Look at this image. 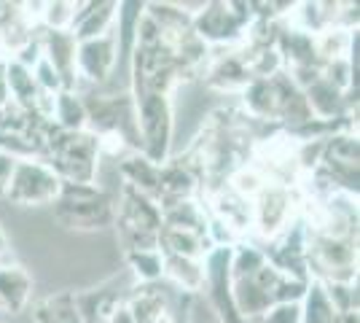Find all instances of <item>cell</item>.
Returning a JSON list of instances; mask_svg holds the SVG:
<instances>
[{
	"instance_id": "cell-1",
	"label": "cell",
	"mask_w": 360,
	"mask_h": 323,
	"mask_svg": "<svg viewBox=\"0 0 360 323\" xmlns=\"http://www.w3.org/2000/svg\"><path fill=\"white\" fill-rule=\"evenodd\" d=\"M54 224L68 232H103L116 221V194L97 184H62L51 205Z\"/></svg>"
},
{
	"instance_id": "cell-2",
	"label": "cell",
	"mask_w": 360,
	"mask_h": 323,
	"mask_svg": "<svg viewBox=\"0 0 360 323\" xmlns=\"http://www.w3.org/2000/svg\"><path fill=\"white\" fill-rule=\"evenodd\" d=\"M44 159L60 175L62 184H97L100 175V140L89 129L62 132L54 124L44 140Z\"/></svg>"
},
{
	"instance_id": "cell-3",
	"label": "cell",
	"mask_w": 360,
	"mask_h": 323,
	"mask_svg": "<svg viewBox=\"0 0 360 323\" xmlns=\"http://www.w3.org/2000/svg\"><path fill=\"white\" fill-rule=\"evenodd\" d=\"M116 237L121 253L127 251H153L159 248L162 208L153 197L140 194L132 186H119L116 194Z\"/></svg>"
},
{
	"instance_id": "cell-4",
	"label": "cell",
	"mask_w": 360,
	"mask_h": 323,
	"mask_svg": "<svg viewBox=\"0 0 360 323\" xmlns=\"http://www.w3.org/2000/svg\"><path fill=\"white\" fill-rule=\"evenodd\" d=\"M132 103H135V127L137 140H140V154L162 167L172 156V138H175V106H172V97H167V94H140V97H132Z\"/></svg>"
},
{
	"instance_id": "cell-5",
	"label": "cell",
	"mask_w": 360,
	"mask_h": 323,
	"mask_svg": "<svg viewBox=\"0 0 360 323\" xmlns=\"http://www.w3.org/2000/svg\"><path fill=\"white\" fill-rule=\"evenodd\" d=\"M253 22L250 3H202L194 14L191 30L210 49H240L245 44L248 25Z\"/></svg>"
},
{
	"instance_id": "cell-6",
	"label": "cell",
	"mask_w": 360,
	"mask_h": 323,
	"mask_svg": "<svg viewBox=\"0 0 360 323\" xmlns=\"http://www.w3.org/2000/svg\"><path fill=\"white\" fill-rule=\"evenodd\" d=\"M62 181L44 159H16L3 197L16 208H46L60 197Z\"/></svg>"
},
{
	"instance_id": "cell-7",
	"label": "cell",
	"mask_w": 360,
	"mask_h": 323,
	"mask_svg": "<svg viewBox=\"0 0 360 323\" xmlns=\"http://www.w3.org/2000/svg\"><path fill=\"white\" fill-rule=\"evenodd\" d=\"M301 197L299 186L288 189V186L269 184L250 205H253V232L261 234L266 243L274 240L288 224L301 213Z\"/></svg>"
},
{
	"instance_id": "cell-8",
	"label": "cell",
	"mask_w": 360,
	"mask_h": 323,
	"mask_svg": "<svg viewBox=\"0 0 360 323\" xmlns=\"http://www.w3.org/2000/svg\"><path fill=\"white\" fill-rule=\"evenodd\" d=\"M202 267L205 293L215 323H250L248 318H242L231 299V248H210L202 259Z\"/></svg>"
},
{
	"instance_id": "cell-9",
	"label": "cell",
	"mask_w": 360,
	"mask_h": 323,
	"mask_svg": "<svg viewBox=\"0 0 360 323\" xmlns=\"http://www.w3.org/2000/svg\"><path fill=\"white\" fill-rule=\"evenodd\" d=\"M119 70V51L113 30L91 41L75 44V89L84 84L89 89H103Z\"/></svg>"
},
{
	"instance_id": "cell-10",
	"label": "cell",
	"mask_w": 360,
	"mask_h": 323,
	"mask_svg": "<svg viewBox=\"0 0 360 323\" xmlns=\"http://www.w3.org/2000/svg\"><path fill=\"white\" fill-rule=\"evenodd\" d=\"M317 167L336 184L339 191L358 197V175H360V146L358 132H336L323 143V156Z\"/></svg>"
},
{
	"instance_id": "cell-11",
	"label": "cell",
	"mask_w": 360,
	"mask_h": 323,
	"mask_svg": "<svg viewBox=\"0 0 360 323\" xmlns=\"http://www.w3.org/2000/svg\"><path fill=\"white\" fill-rule=\"evenodd\" d=\"M224 54H212L210 65L205 70V87L215 89V92H242L253 76L248 70V65L242 60L240 49H221Z\"/></svg>"
},
{
	"instance_id": "cell-12",
	"label": "cell",
	"mask_w": 360,
	"mask_h": 323,
	"mask_svg": "<svg viewBox=\"0 0 360 323\" xmlns=\"http://www.w3.org/2000/svg\"><path fill=\"white\" fill-rule=\"evenodd\" d=\"M35 280L27 272V267L16 262L0 264V310L8 315H22L32 305Z\"/></svg>"
},
{
	"instance_id": "cell-13",
	"label": "cell",
	"mask_w": 360,
	"mask_h": 323,
	"mask_svg": "<svg viewBox=\"0 0 360 323\" xmlns=\"http://www.w3.org/2000/svg\"><path fill=\"white\" fill-rule=\"evenodd\" d=\"M116 0H89V3H75L73 32L75 44L78 41H91L113 30L116 22Z\"/></svg>"
},
{
	"instance_id": "cell-14",
	"label": "cell",
	"mask_w": 360,
	"mask_h": 323,
	"mask_svg": "<svg viewBox=\"0 0 360 323\" xmlns=\"http://www.w3.org/2000/svg\"><path fill=\"white\" fill-rule=\"evenodd\" d=\"M41 35L38 44H41V54L44 60L51 62V68L60 73L65 89H73L75 92V38L73 32H57V30H38Z\"/></svg>"
},
{
	"instance_id": "cell-15",
	"label": "cell",
	"mask_w": 360,
	"mask_h": 323,
	"mask_svg": "<svg viewBox=\"0 0 360 323\" xmlns=\"http://www.w3.org/2000/svg\"><path fill=\"white\" fill-rule=\"evenodd\" d=\"M146 14V3L140 0H121L116 6V22H113V38H116V51H119V68H127L129 76V57L135 51L137 25Z\"/></svg>"
},
{
	"instance_id": "cell-16",
	"label": "cell",
	"mask_w": 360,
	"mask_h": 323,
	"mask_svg": "<svg viewBox=\"0 0 360 323\" xmlns=\"http://www.w3.org/2000/svg\"><path fill=\"white\" fill-rule=\"evenodd\" d=\"M124 308L135 323H156L165 312H169V293L159 283H137L132 291L127 293Z\"/></svg>"
},
{
	"instance_id": "cell-17",
	"label": "cell",
	"mask_w": 360,
	"mask_h": 323,
	"mask_svg": "<svg viewBox=\"0 0 360 323\" xmlns=\"http://www.w3.org/2000/svg\"><path fill=\"white\" fill-rule=\"evenodd\" d=\"M116 172H119V181L124 186H132L140 194H156V186H159V165H153L150 159L140 154V151H127L116 159Z\"/></svg>"
},
{
	"instance_id": "cell-18",
	"label": "cell",
	"mask_w": 360,
	"mask_h": 323,
	"mask_svg": "<svg viewBox=\"0 0 360 323\" xmlns=\"http://www.w3.org/2000/svg\"><path fill=\"white\" fill-rule=\"evenodd\" d=\"M245 113L255 122H274L277 124V110H280V97L274 78H253L240 92Z\"/></svg>"
},
{
	"instance_id": "cell-19",
	"label": "cell",
	"mask_w": 360,
	"mask_h": 323,
	"mask_svg": "<svg viewBox=\"0 0 360 323\" xmlns=\"http://www.w3.org/2000/svg\"><path fill=\"white\" fill-rule=\"evenodd\" d=\"M6 87H8V100L11 106L22 108L27 113H38V106H41V89L35 84V78L27 68H22L19 62L6 60Z\"/></svg>"
},
{
	"instance_id": "cell-20",
	"label": "cell",
	"mask_w": 360,
	"mask_h": 323,
	"mask_svg": "<svg viewBox=\"0 0 360 323\" xmlns=\"http://www.w3.org/2000/svg\"><path fill=\"white\" fill-rule=\"evenodd\" d=\"M32 323H84L73 291H51L30 305Z\"/></svg>"
},
{
	"instance_id": "cell-21",
	"label": "cell",
	"mask_w": 360,
	"mask_h": 323,
	"mask_svg": "<svg viewBox=\"0 0 360 323\" xmlns=\"http://www.w3.org/2000/svg\"><path fill=\"white\" fill-rule=\"evenodd\" d=\"M165 280H169L186 296L202 293L205 291V267H202V259L165 256Z\"/></svg>"
},
{
	"instance_id": "cell-22",
	"label": "cell",
	"mask_w": 360,
	"mask_h": 323,
	"mask_svg": "<svg viewBox=\"0 0 360 323\" xmlns=\"http://www.w3.org/2000/svg\"><path fill=\"white\" fill-rule=\"evenodd\" d=\"M49 122L62 132H84L86 129V108H84L81 92L62 89L60 94H54Z\"/></svg>"
},
{
	"instance_id": "cell-23",
	"label": "cell",
	"mask_w": 360,
	"mask_h": 323,
	"mask_svg": "<svg viewBox=\"0 0 360 323\" xmlns=\"http://www.w3.org/2000/svg\"><path fill=\"white\" fill-rule=\"evenodd\" d=\"M207 237L194 234V232H183V229H169L162 227L159 232V251L162 256H183V259H205V253L210 251Z\"/></svg>"
},
{
	"instance_id": "cell-24",
	"label": "cell",
	"mask_w": 360,
	"mask_h": 323,
	"mask_svg": "<svg viewBox=\"0 0 360 323\" xmlns=\"http://www.w3.org/2000/svg\"><path fill=\"white\" fill-rule=\"evenodd\" d=\"M162 227L169 229H183V232H194L207 237V208L199 200H186L178 205H169L162 210Z\"/></svg>"
},
{
	"instance_id": "cell-25",
	"label": "cell",
	"mask_w": 360,
	"mask_h": 323,
	"mask_svg": "<svg viewBox=\"0 0 360 323\" xmlns=\"http://www.w3.org/2000/svg\"><path fill=\"white\" fill-rule=\"evenodd\" d=\"M231 299H234V305L240 310L242 318H248V321H258L266 310L274 305L271 302V296L258 283H255L253 277H240V280H231Z\"/></svg>"
},
{
	"instance_id": "cell-26",
	"label": "cell",
	"mask_w": 360,
	"mask_h": 323,
	"mask_svg": "<svg viewBox=\"0 0 360 323\" xmlns=\"http://www.w3.org/2000/svg\"><path fill=\"white\" fill-rule=\"evenodd\" d=\"M121 256H124L129 272L140 286L165 280V256H162L159 248H153V251H127Z\"/></svg>"
},
{
	"instance_id": "cell-27",
	"label": "cell",
	"mask_w": 360,
	"mask_h": 323,
	"mask_svg": "<svg viewBox=\"0 0 360 323\" xmlns=\"http://www.w3.org/2000/svg\"><path fill=\"white\" fill-rule=\"evenodd\" d=\"M226 186H229L234 194H240L242 200L253 202L255 197L269 186V181H266V175L250 162V165H240V167L234 170V172L229 175V184Z\"/></svg>"
},
{
	"instance_id": "cell-28",
	"label": "cell",
	"mask_w": 360,
	"mask_h": 323,
	"mask_svg": "<svg viewBox=\"0 0 360 323\" xmlns=\"http://www.w3.org/2000/svg\"><path fill=\"white\" fill-rule=\"evenodd\" d=\"M264 264H266L264 248L253 246V243H248V240H240L237 246L231 248V280L253 277Z\"/></svg>"
},
{
	"instance_id": "cell-29",
	"label": "cell",
	"mask_w": 360,
	"mask_h": 323,
	"mask_svg": "<svg viewBox=\"0 0 360 323\" xmlns=\"http://www.w3.org/2000/svg\"><path fill=\"white\" fill-rule=\"evenodd\" d=\"M73 19H75V3H68V0H49V3H44L41 30L70 32Z\"/></svg>"
},
{
	"instance_id": "cell-30",
	"label": "cell",
	"mask_w": 360,
	"mask_h": 323,
	"mask_svg": "<svg viewBox=\"0 0 360 323\" xmlns=\"http://www.w3.org/2000/svg\"><path fill=\"white\" fill-rule=\"evenodd\" d=\"M258 323H301V305H271Z\"/></svg>"
},
{
	"instance_id": "cell-31",
	"label": "cell",
	"mask_w": 360,
	"mask_h": 323,
	"mask_svg": "<svg viewBox=\"0 0 360 323\" xmlns=\"http://www.w3.org/2000/svg\"><path fill=\"white\" fill-rule=\"evenodd\" d=\"M14 165H16L14 156H8V154H3V151H0V197H3V186H6V181L11 178Z\"/></svg>"
},
{
	"instance_id": "cell-32",
	"label": "cell",
	"mask_w": 360,
	"mask_h": 323,
	"mask_svg": "<svg viewBox=\"0 0 360 323\" xmlns=\"http://www.w3.org/2000/svg\"><path fill=\"white\" fill-rule=\"evenodd\" d=\"M210 310H202V305H191V312H188V323H215L212 315H207Z\"/></svg>"
},
{
	"instance_id": "cell-33",
	"label": "cell",
	"mask_w": 360,
	"mask_h": 323,
	"mask_svg": "<svg viewBox=\"0 0 360 323\" xmlns=\"http://www.w3.org/2000/svg\"><path fill=\"white\" fill-rule=\"evenodd\" d=\"M11 103L8 100V87H6V62H0V108H6Z\"/></svg>"
},
{
	"instance_id": "cell-34",
	"label": "cell",
	"mask_w": 360,
	"mask_h": 323,
	"mask_svg": "<svg viewBox=\"0 0 360 323\" xmlns=\"http://www.w3.org/2000/svg\"><path fill=\"white\" fill-rule=\"evenodd\" d=\"M105 323H135V321L129 318V312H127V308L121 305V308L116 310V312H113V315H110V318H108Z\"/></svg>"
},
{
	"instance_id": "cell-35",
	"label": "cell",
	"mask_w": 360,
	"mask_h": 323,
	"mask_svg": "<svg viewBox=\"0 0 360 323\" xmlns=\"http://www.w3.org/2000/svg\"><path fill=\"white\" fill-rule=\"evenodd\" d=\"M6 253H11V240H8V234L0 224V256H6Z\"/></svg>"
},
{
	"instance_id": "cell-36",
	"label": "cell",
	"mask_w": 360,
	"mask_h": 323,
	"mask_svg": "<svg viewBox=\"0 0 360 323\" xmlns=\"http://www.w3.org/2000/svg\"><path fill=\"white\" fill-rule=\"evenodd\" d=\"M156 323H180V321L175 318V315H172V312H165V315H162V318H159Z\"/></svg>"
}]
</instances>
